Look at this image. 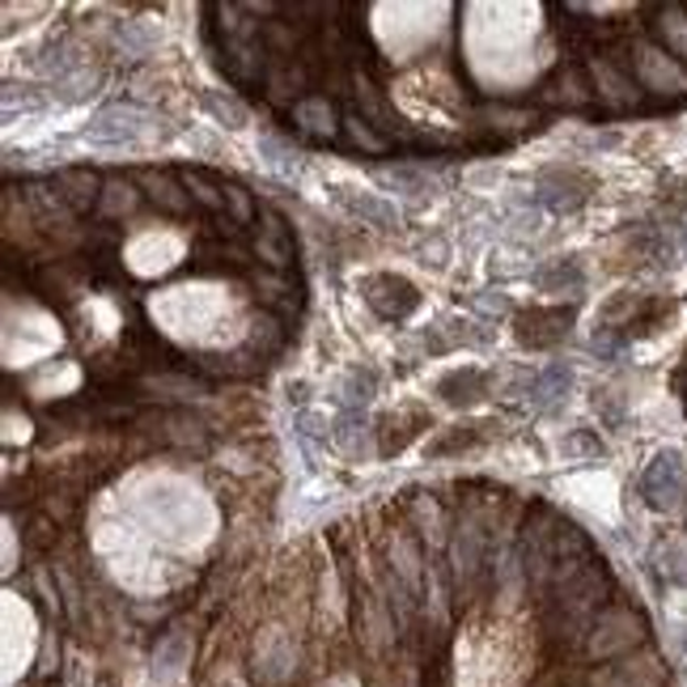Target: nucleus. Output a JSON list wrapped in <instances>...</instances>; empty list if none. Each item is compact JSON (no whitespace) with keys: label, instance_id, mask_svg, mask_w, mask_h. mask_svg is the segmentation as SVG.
I'll return each instance as SVG.
<instances>
[{"label":"nucleus","instance_id":"obj_1","mask_svg":"<svg viewBox=\"0 0 687 687\" xmlns=\"http://www.w3.org/2000/svg\"><path fill=\"white\" fill-rule=\"evenodd\" d=\"M641 489H645V501H650L658 514H679V509H684V496H687L684 459H679L675 450H662L658 459L650 463V471H645Z\"/></svg>","mask_w":687,"mask_h":687},{"label":"nucleus","instance_id":"obj_2","mask_svg":"<svg viewBox=\"0 0 687 687\" xmlns=\"http://www.w3.org/2000/svg\"><path fill=\"white\" fill-rule=\"evenodd\" d=\"M641 636H645V624L636 620L633 611H607V615H599V629L590 636V654H599V658L624 654Z\"/></svg>","mask_w":687,"mask_h":687},{"label":"nucleus","instance_id":"obj_3","mask_svg":"<svg viewBox=\"0 0 687 687\" xmlns=\"http://www.w3.org/2000/svg\"><path fill=\"white\" fill-rule=\"evenodd\" d=\"M60 187L68 195V204L73 208H89L94 200H98V179L94 174H85V170H68V174H60Z\"/></svg>","mask_w":687,"mask_h":687},{"label":"nucleus","instance_id":"obj_4","mask_svg":"<svg viewBox=\"0 0 687 687\" xmlns=\"http://www.w3.org/2000/svg\"><path fill=\"white\" fill-rule=\"evenodd\" d=\"M144 187H149V195H153L162 208H170V213H187V195L179 192L174 179H165V174H144Z\"/></svg>","mask_w":687,"mask_h":687},{"label":"nucleus","instance_id":"obj_5","mask_svg":"<svg viewBox=\"0 0 687 687\" xmlns=\"http://www.w3.org/2000/svg\"><path fill=\"white\" fill-rule=\"evenodd\" d=\"M662 34H666V43L675 47V55H684V60H687V18H684V13H666Z\"/></svg>","mask_w":687,"mask_h":687},{"label":"nucleus","instance_id":"obj_6","mask_svg":"<svg viewBox=\"0 0 687 687\" xmlns=\"http://www.w3.org/2000/svg\"><path fill=\"white\" fill-rule=\"evenodd\" d=\"M208 107L217 110L221 119H229V124H243V119H247V110L238 107V103H229V98H217V94H208Z\"/></svg>","mask_w":687,"mask_h":687},{"label":"nucleus","instance_id":"obj_7","mask_svg":"<svg viewBox=\"0 0 687 687\" xmlns=\"http://www.w3.org/2000/svg\"><path fill=\"white\" fill-rule=\"evenodd\" d=\"M344 124H348V132H353L357 144H365V149H383V140L374 137V132H365V128H361V119H344Z\"/></svg>","mask_w":687,"mask_h":687},{"label":"nucleus","instance_id":"obj_8","mask_svg":"<svg viewBox=\"0 0 687 687\" xmlns=\"http://www.w3.org/2000/svg\"><path fill=\"white\" fill-rule=\"evenodd\" d=\"M225 195L234 200V208H238V217L247 221V217H250V204H247V195H243V187H225Z\"/></svg>","mask_w":687,"mask_h":687}]
</instances>
